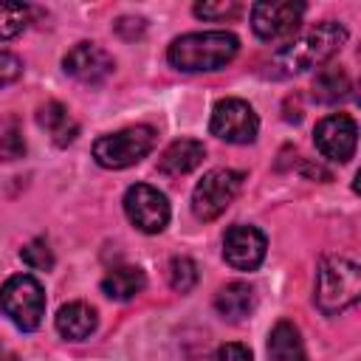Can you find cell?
Segmentation results:
<instances>
[{
	"label": "cell",
	"instance_id": "1",
	"mask_svg": "<svg viewBox=\"0 0 361 361\" xmlns=\"http://www.w3.org/2000/svg\"><path fill=\"white\" fill-rule=\"evenodd\" d=\"M347 42V28L338 23H322L313 31H307L305 37L288 42L285 48L276 51V56L271 59V76H293V73H305L322 62H327L333 54H338V48Z\"/></svg>",
	"mask_w": 361,
	"mask_h": 361
},
{
	"label": "cell",
	"instance_id": "2",
	"mask_svg": "<svg viewBox=\"0 0 361 361\" xmlns=\"http://www.w3.org/2000/svg\"><path fill=\"white\" fill-rule=\"evenodd\" d=\"M237 37L228 31H197V34H183L178 37L166 59L172 68L183 73H200V71H220L237 56Z\"/></svg>",
	"mask_w": 361,
	"mask_h": 361
},
{
	"label": "cell",
	"instance_id": "3",
	"mask_svg": "<svg viewBox=\"0 0 361 361\" xmlns=\"http://www.w3.org/2000/svg\"><path fill=\"white\" fill-rule=\"evenodd\" d=\"M361 296V268L350 257H324L316 271V305L333 316L355 305Z\"/></svg>",
	"mask_w": 361,
	"mask_h": 361
},
{
	"label": "cell",
	"instance_id": "4",
	"mask_svg": "<svg viewBox=\"0 0 361 361\" xmlns=\"http://www.w3.org/2000/svg\"><path fill=\"white\" fill-rule=\"evenodd\" d=\"M0 310H3V316H8V322L14 327H20L25 333L37 330L45 316L42 285L28 274H17V276L6 279V285L0 288Z\"/></svg>",
	"mask_w": 361,
	"mask_h": 361
},
{
	"label": "cell",
	"instance_id": "5",
	"mask_svg": "<svg viewBox=\"0 0 361 361\" xmlns=\"http://www.w3.org/2000/svg\"><path fill=\"white\" fill-rule=\"evenodd\" d=\"M152 147H155V130L138 124V127H127V130L96 138L93 158L104 169H124L138 164L144 155H149Z\"/></svg>",
	"mask_w": 361,
	"mask_h": 361
},
{
	"label": "cell",
	"instance_id": "6",
	"mask_svg": "<svg viewBox=\"0 0 361 361\" xmlns=\"http://www.w3.org/2000/svg\"><path fill=\"white\" fill-rule=\"evenodd\" d=\"M243 186V175L234 169H212L206 172L192 192V212L197 220L220 217L237 197Z\"/></svg>",
	"mask_w": 361,
	"mask_h": 361
},
{
	"label": "cell",
	"instance_id": "7",
	"mask_svg": "<svg viewBox=\"0 0 361 361\" xmlns=\"http://www.w3.org/2000/svg\"><path fill=\"white\" fill-rule=\"evenodd\" d=\"M209 130L220 141H228V144H251L257 138L259 118H257V113H254V107L248 102L231 96V99H223V102L214 104Z\"/></svg>",
	"mask_w": 361,
	"mask_h": 361
},
{
	"label": "cell",
	"instance_id": "8",
	"mask_svg": "<svg viewBox=\"0 0 361 361\" xmlns=\"http://www.w3.org/2000/svg\"><path fill=\"white\" fill-rule=\"evenodd\" d=\"M124 212L130 223L144 234H158L169 223V200L149 183H135L124 195Z\"/></svg>",
	"mask_w": 361,
	"mask_h": 361
},
{
	"label": "cell",
	"instance_id": "9",
	"mask_svg": "<svg viewBox=\"0 0 361 361\" xmlns=\"http://www.w3.org/2000/svg\"><path fill=\"white\" fill-rule=\"evenodd\" d=\"M305 6L302 3H254L251 6V28L262 42H288L299 23Z\"/></svg>",
	"mask_w": 361,
	"mask_h": 361
},
{
	"label": "cell",
	"instance_id": "10",
	"mask_svg": "<svg viewBox=\"0 0 361 361\" xmlns=\"http://www.w3.org/2000/svg\"><path fill=\"white\" fill-rule=\"evenodd\" d=\"M313 141H316V149L330 158V161H350L353 152H355V141H358V127L353 121V116L347 113H333L327 118H322L313 130Z\"/></svg>",
	"mask_w": 361,
	"mask_h": 361
},
{
	"label": "cell",
	"instance_id": "11",
	"mask_svg": "<svg viewBox=\"0 0 361 361\" xmlns=\"http://www.w3.org/2000/svg\"><path fill=\"white\" fill-rule=\"evenodd\" d=\"M62 68H65L68 76H73L82 85H102L116 71V62H113V56L102 45H96V42H79V45H73L65 54Z\"/></svg>",
	"mask_w": 361,
	"mask_h": 361
},
{
	"label": "cell",
	"instance_id": "12",
	"mask_svg": "<svg viewBox=\"0 0 361 361\" xmlns=\"http://www.w3.org/2000/svg\"><path fill=\"white\" fill-rule=\"evenodd\" d=\"M265 234L254 226H231L223 237V257L237 271H254L265 259Z\"/></svg>",
	"mask_w": 361,
	"mask_h": 361
},
{
	"label": "cell",
	"instance_id": "13",
	"mask_svg": "<svg viewBox=\"0 0 361 361\" xmlns=\"http://www.w3.org/2000/svg\"><path fill=\"white\" fill-rule=\"evenodd\" d=\"M206 155V147L195 138H178L172 141L161 158H158V172H164L166 178H180V175H189L195 166H200Z\"/></svg>",
	"mask_w": 361,
	"mask_h": 361
},
{
	"label": "cell",
	"instance_id": "14",
	"mask_svg": "<svg viewBox=\"0 0 361 361\" xmlns=\"http://www.w3.org/2000/svg\"><path fill=\"white\" fill-rule=\"evenodd\" d=\"M37 124L51 135V141L56 147H68L79 135V124L73 121V116L68 113V107L59 104V102H45L37 110Z\"/></svg>",
	"mask_w": 361,
	"mask_h": 361
},
{
	"label": "cell",
	"instance_id": "15",
	"mask_svg": "<svg viewBox=\"0 0 361 361\" xmlns=\"http://www.w3.org/2000/svg\"><path fill=\"white\" fill-rule=\"evenodd\" d=\"M96 322H99L96 319V310L90 305H85V302H68L56 313V330L65 338H71V341L87 338L96 330Z\"/></svg>",
	"mask_w": 361,
	"mask_h": 361
},
{
	"label": "cell",
	"instance_id": "16",
	"mask_svg": "<svg viewBox=\"0 0 361 361\" xmlns=\"http://www.w3.org/2000/svg\"><path fill=\"white\" fill-rule=\"evenodd\" d=\"M147 285V276L141 268L135 265H118V268H110L102 279V293L107 299H116V302H127L133 299L135 293H141Z\"/></svg>",
	"mask_w": 361,
	"mask_h": 361
},
{
	"label": "cell",
	"instance_id": "17",
	"mask_svg": "<svg viewBox=\"0 0 361 361\" xmlns=\"http://www.w3.org/2000/svg\"><path fill=\"white\" fill-rule=\"evenodd\" d=\"M254 288L251 285H245V282H228V285H223L220 290H217V296H214V307H217V313L223 316V319H228V322H240V319H245L251 310H254Z\"/></svg>",
	"mask_w": 361,
	"mask_h": 361
},
{
	"label": "cell",
	"instance_id": "18",
	"mask_svg": "<svg viewBox=\"0 0 361 361\" xmlns=\"http://www.w3.org/2000/svg\"><path fill=\"white\" fill-rule=\"evenodd\" d=\"M268 355L271 361H307L302 336L296 324L290 322H276L271 336H268Z\"/></svg>",
	"mask_w": 361,
	"mask_h": 361
},
{
	"label": "cell",
	"instance_id": "19",
	"mask_svg": "<svg viewBox=\"0 0 361 361\" xmlns=\"http://www.w3.org/2000/svg\"><path fill=\"white\" fill-rule=\"evenodd\" d=\"M350 90H353V82H350V76H347V71L341 65H327L313 79V96L319 102H324V104L347 99Z\"/></svg>",
	"mask_w": 361,
	"mask_h": 361
},
{
	"label": "cell",
	"instance_id": "20",
	"mask_svg": "<svg viewBox=\"0 0 361 361\" xmlns=\"http://www.w3.org/2000/svg\"><path fill=\"white\" fill-rule=\"evenodd\" d=\"M25 155V138L23 127L14 116L0 118V161H17Z\"/></svg>",
	"mask_w": 361,
	"mask_h": 361
},
{
	"label": "cell",
	"instance_id": "21",
	"mask_svg": "<svg viewBox=\"0 0 361 361\" xmlns=\"http://www.w3.org/2000/svg\"><path fill=\"white\" fill-rule=\"evenodd\" d=\"M31 8L23 3H0V39H14L28 28Z\"/></svg>",
	"mask_w": 361,
	"mask_h": 361
},
{
	"label": "cell",
	"instance_id": "22",
	"mask_svg": "<svg viewBox=\"0 0 361 361\" xmlns=\"http://www.w3.org/2000/svg\"><path fill=\"white\" fill-rule=\"evenodd\" d=\"M197 282V265L189 259V257H175L169 262V285L178 290V293H189Z\"/></svg>",
	"mask_w": 361,
	"mask_h": 361
},
{
	"label": "cell",
	"instance_id": "23",
	"mask_svg": "<svg viewBox=\"0 0 361 361\" xmlns=\"http://www.w3.org/2000/svg\"><path fill=\"white\" fill-rule=\"evenodd\" d=\"M20 257H23V262H25L28 268H34V271H48V268L54 265V254H51V248H48L42 240L28 243V245L20 251Z\"/></svg>",
	"mask_w": 361,
	"mask_h": 361
},
{
	"label": "cell",
	"instance_id": "24",
	"mask_svg": "<svg viewBox=\"0 0 361 361\" xmlns=\"http://www.w3.org/2000/svg\"><path fill=\"white\" fill-rule=\"evenodd\" d=\"M195 14L203 20H228L240 14V6L234 0H220V3H195Z\"/></svg>",
	"mask_w": 361,
	"mask_h": 361
},
{
	"label": "cell",
	"instance_id": "25",
	"mask_svg": "<svg viewBox=\"0 0 361 361\" xmlns=\"http://www.w3.org/2000/svg\"><path fill=\"white\" fill-rule=\"evenodd\" d=\"M23 76V59L11 51H0V87L17 82Z\"/></svg>",
	"mask_w": 361,
	"mask_h": 361
},
{
	"label": "cell",
	"instance_id": "26",
	"mask_svg": "<svg viewBox=\"0 0 361 361\" xmlns=\"http://www.w3.org/2000/svg\"><path fill=\"white\" fill-rule=\"evenodd\" d=\"M212 361H254L251 358V350L245 347V344H223V347H217V353L212 355Z\"/></svg>",
	"mask_w": 361,
	"mask_h": 361
},
{
	"label": "cell",
	"instance_id": "27",
	"mask_svg": "<svg viewBox=\"0 0 361 361\" xmlns=\"http://www.w3.org/2000/svg\"><path fill=\"white\" fill-rule=\"evenodd\" d=\"M113 28H116V34H118V37H124V39H135V37H141V34H144L147 23H144V20H138V17H118V20L113 23Z\"/></svg>",
	"mask_w": 361,
	"mask_h": 361
},
{
	"label": "cell",
	"instance_id": "28",
	"mask_svg": "<svg viewBox=\"0 0 361 361\" xmlns=\"http://www.w3.org/2000/svg\"><path fill=\"white\" fill-rule=\"evenodd\" d=\"M0 361H20L17 355H11V353H0Z\"/></svg>",
	"mask_w": 361,
	"mask_h": 361
}]
</instances>
